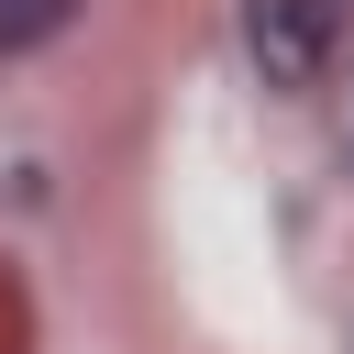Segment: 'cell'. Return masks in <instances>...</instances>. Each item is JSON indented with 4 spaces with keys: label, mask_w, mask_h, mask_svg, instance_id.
I'll return each instance as SVG.
<instances>
[{
    "label": "cell",
    "mask_w": 354,
    "mask_h": 354,
    "mask_svg": "<svg viewBox=\"0 0 354 354\" xmlns=\"http://www.w3.org/2000/svg\"><path fill=\"white\" fill-rule=\"evenodd\" d=\"M343 22H354V0H254V66H266L277 88H310V77L332 66Z\"/></svg>",
    "instance_id": "cell-1"
},
{
    "label": "cell",
    "mask_w": 354,
    "mask_h": 354,
    "mask_svg": "<svg viewBox=\"0 0 354 354\" xmlns=\"http://www.w3.org/2000/svg\"><path fill=\"white\" fill-rule=\"evenodd\" d=\"M66 11H77V0H0V44H44Z\"/></svg>",
    "instance_id": "cell-2"
}]
</instances>
